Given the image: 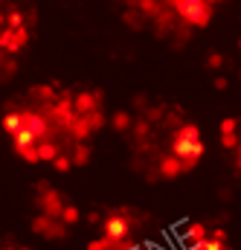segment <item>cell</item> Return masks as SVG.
Here are the masks:
<instances>
[{"label": "cell", "mask_w": 241, "mask_h": 250, "mask_svg": "<svg viewBox=\"0 0 241 250\" xmlns=\"http://www.w3.org/2000/svg\"><path fill=\"white\" fill-rule=\"evenodd\" d=\"M212 9H215V6H209V3H203V0H198V3H192L189 9H183L181 18H183V21H189L192 26L203 29V26H209V21H212Z\"/></svg>", "instance_id": "277c9868"}, {"label": "cell", "mask_w": 241, "mask_h": 250, "mask_svg": "<svg viewBox=\"0 0 241 250\" xmlns=\"http://www.w3.org/2000/svg\"><path fill=\"white\" fill-rule=\"evenodd\" d=\"M203 3H209V6H215V3H227V0H203Z\"/></svg>", "instance_id": "f546056e"}, {"label": "cell", "mask_w": 241, "mask_h": 250, "mask_svg": "<svg viewBox=\"0 0 241 250\" xmlns=\"http://www.w3.org/2000/svg\"><path fill=\"white\" fill-rule=\"evenodd\" d=\"M221 146L224 148H239V134H224L221 137Z\"/></svg>", "instance_id": "7402d4cb"}, {"label": "cell", "mask_w": 241, "mask_h": 250, "mask_svg": "<svg viewBox=\"0 0 241 250\" xmlns=\"http://www.w3.org/2000/svg\"><path fill=\"white\" fill-rule=\"evenodd\" d=\"M50 163H53V169H56V172H61V175H67V172L73 169V163H70V157H64V154H56V157H53Z\"/></svg>", "instance_id": "e0dca14e"}, {"label": "cell", "mask_w": 241, "mask_h": 250, "mask_svg": "<svg viewBox=\"0 0 241 250\" xmlns=\"http://www.w3.org/2000/svg\"><path fill=\"white\" fill-rule=\"evenodd\" d=\"M15 35H18V44H20V47H26V44H29V29H26V26L15 29Z\"/></svg>", "instance_id": "d4e9b609"}, {"label": "cell", "mask_w": 241, "mask_h": 250, "mask_svg": "<svg viewBox=\"0 0 241 250\" xmlns=\"http://www.w3.org/2000/svg\"><path fill=\"white\" fill-rule=\"evenodd\" d=\"M0 50H6V53H12V56L23 50V47L18 44V35H15V29H6V26L0 29Z\"/></svg>", "instance_id": "ba28073f"}, {"label": "cell", "mask_w": 241, "mask_h": 250, "mask_svg": "<svg viewBox=\"0 0 241 250\" xmlns=\"http://www.w3.org/2000/svg\"><path fill=\"white\" fill-rule=\"evenodd\" d=\"M206 64H209V67H212V70H218V67H221V64H224V56H221V53H212V56H209V59H206Z\"/></svg>", "instance_id": "484cf974"}, {"label": "cell", "mask_w": 241, "mask_h": 250, "mask_svg": "<svg viewBox=\"0 0 241 250\" xmlns=\"http://www.w3.org/2000/svg\"><path fill=\"white\" fill-rule=\"evenodd\" d=\"M111 123H114L117 131H128V128H131V114H128V111H117V114L111 117Z\"/></svg>", "instance_id": "9a60e30c"}, {"label": "cell", "mask_w": 241, "mask_h": 250, "mask_svg": "<svg viewBox=\"0 0 241 250\" xmlns=\"http://www.w3.org/2000/svg\"><path fill=\"white\" fill-rule=\"evenodd\" d=\"M3 131L12 137L15 131H20V114L18 111H9V114H3Z\"/></svg>", "instance_id": "5bb4252c"}, {"label": "cell", "mask_w": 241, "mask_h": 250, "mask_svg": "<svg viewBox=\"0 0 241 250\" xmlns=\"http://www.w3.org/2000/svg\"><path fill=\"white\" fill-rule=\"evenodd\" d=\"M0 29H3V12H0Z\"/></svg>", "instance_id": "4dcf8cb0"}, {"label": "cell", "mask_w": 241, "mask_h": 250, "mask_svg": "<svg viewBox=\"0 0 241 250\" xmlns=\"http://www.w3.org/2000/svg\"><path fill=\"white\" fill-rule=\"evenodd\" d=\"M224 134H239V120H236V117L221 120V137H224Z\"/></svg>", "instance_id": "ac0fdd59"}, {"label": "cell", "mask_w": 241, "mask_h": 250, "mask_svg": "<svg viewBox=\"0 0 241 250\" xmlns=\"http://www.w3.org/2000/svg\"><path fill=\"white\" fill-rule=\"evenodd\" d=\"M102 96H105L102 90H93V93H76V96H73V114L87 117L90 111H99Z\"/></svg>", "instance_id": "5b68a950"}, {"label": "cell", "mask_w": 241, "mask_h": 250, "mask_svg": "<svg viewBox=\"0 0 241 250\" xmlns=\"http://www.w3.org/2000/svg\"><path fill=\"white\" fill-rule=\"evenodd\" d=\"M32 230H35V233H41V236H44V239H50V242H56V239H67V227L61 224L59 218L38 215V218H32Z\"/></svg>", "instance_id": "3957f363"}, {"label": "cell", "mask_w": 241, "mask_h": 250, "mask_svg": "<svg viewBox=\"0 0 241 250\" xmlns=\"http://www.w3.org/2000/svg\"><path fill=\"white\" fill-rule=\"evenodd\" d=\"M3 23H6V29H20V26H23V12H20L18 6H12V9L3 15Z\"/></svg>", "instance_id": "30bf717a"}, {"label": "cell", "mask_w": 241, "mask_h": 250, "mask_svg": "<svg viewBox=\"0 0 241 250\" xmlns=\"http://www.w3.org/2000/svg\"><path fill=\"white\" fill-rule=\"evenodd\" d=\"M203 151H206V146H203V137L201 140H183V137H172V157H178L183 166V172H192L198 163H201V157H203Z\"/></svg>", "instance_id": "6da1fadb"}, {"label": "cell", "mask_w": 241, "mask_h": 250, "mask_svg": "<svg viewBox=\"0 0 241 250\" xmlns=\"http://www.w3.org/2000/svg\"><path fill=\"white\" fill-rule=\"evenodd\" d=\"M0 250H29V248H15V245H6V248H0Z\"/></svg>", "instance_id": "f1b7e54d"}, {"label": "cell", "mask_w": 241, "mask_h": 250, "mask_svg": "<svg viewBox=\"0 0 241 250\" xmlns=\"http://www.w3.org/2000/svg\"><path fill=\"white\" fill-rule=\"evenodd\" d=\"M87 160H90V146L87 143H79L76 151H73V157H70V163L73 166H87Z\"/></svg>", "instance_id": "7c38bea8"}, {"label": "cell", "mask_w": 241, "mask_h": 250, "mask_svg": "<svg viewBox=\"0 0 241 250\" xmlns=\"http://www.w3.org/2000/svg\"><path fill=\"white\" fill-rule=\"evenodd\" d=\"M32 96H38V99H44V102H50L56 93H53V87L50 84H41V87H32Z\"/></svg>", "instance_id": "d6986e66"}, {"label": "cell", "mask_w": 241, "mask_h": 250, "mask_svg": "<svg viewBox=\"0 0 241 250\" xmlns=\"http://www.w3.org/2000/svg\"><path fill=\"white\" fill-rule=\"evenodd\" d=\"M35 151H38V163H41V160H53V157L59 154L56 143H50V140H44V143H35Z\"/></svg>", "instance_id": "8fae6325"}, {"label": "cell", "mask_w": 241, "mask_h": 250, "mask_svg": "<svg viewBox=\"0 0 241 250\" xmlns=\"http://www.w3.org/2000/svg\"><path fill=\"white\" fill-rule=\"evenodd\" d=\"M206 236H209V233H206V227H203L201 221H189V224L183 227V242H186V248H192V245H201Z\"/></svg>", "instance_id": "52a82bcc"}, {"label": "cell", "mask_w": 241, "mask_h": 250, "mask_svg": "<svg viewBox=\"0 0 241 250\" xmlns=\"http://www.w3.org/2000/svg\"><path fill=\"white\" fill-rule=\"evenodd\" d=\"M166 3H169V6H172L178 15H181L183 9H189V6H192V3H198V0H166Z\"/></svg>", "instance_id": "44dd1931"}, {"label": "cell", "mask_w": 241, "mask_h": 250, "mask_svg": "<svg viewBox=\"0 0 241 250\" xmlns=\"http://www.w3.org/2000/svg\"><path fill=\"white\" fill-rule=\"evenodd\" d=\"M189 250H227V245H224V242H218V239H209V236H206L201 245H192Z\"/></svg>", "instance_id": "2e32d148"}, {"label": "cell", "mask_w": 241, "mask_h": 250, "mask_svg": "<svg viewBox=\"0 0 241 250\" xmlns=\"http://www.w3.org/2000/svg\"><path fill=\"white\" fill-rule=\"evenodd\" d=\"M212 84H215V90H227V87H230L227 76H215V82H212Z\"/></svg>", "instance_id": "4316f807"}, {"label": "cell", "mask_w": 241, "mask_h": 250, "mask_svg": "<svg viewBox=\"0 0 241 250\" xmlns=\"http://www.w3.org/2000/svg\"><path fill=\"white\" fill-rule=\"evenodd\" d=\"M38 207H41V215L59 218L64 209V198L59 195V189H50L47 181H38Z\"/></svg>", "instance_id": "7a4b0ae2"}, {"label": "cell", "mask_w": 241, "mask_h": 250, "mask_svg": "<svg viewBox=\"0 0 241 250\" xmlns=\"http://www.w3.org/2000/svg\"><path fill=\"white\" fill-rule=\"evenodd\" d=\"M81 218V212H79V207H73V204H64V209H61L59 221L64 224V227H70V224H76Z\"/></svg>", "instance_id": "4fadbf2b"}, {"label": "cell", "mask_w": 241, "mask_h": 250, "mask_svg": "<svg viewBox=\"0 0 241 250\" xmlns=\"http://www.w3.org/2000/svg\"><path fill=\"white\" fill-rule=\"evenodd\" d=\"M87 123H90V128H93V131H96V128H102V125H105L102 111H90V114H87Z\"/></svg>", "instance_id": "ffe728a7"}, {"label": "cell", "mask_w": 241, "mask_h": 250, "mask_svg": "<svg viewBox=\"0 0 241 250\" xmlns=\"http://www.w3.org/2000/svg\"><path fill=\"white\" fill-rule=\"evenodd\" d=\"M122 21H125L131 29H140V18H137L134 12H122Z\"/></svg>", "instance_id": "cb8c5ba5"}, {"label": "cell", "mask_w": 241, "mask_h": 250, "mask_svg": "<svg viewBox=\"0 0 241 250\" xmlns=\"http://www.w3.org/2000/svg\"><path fill=\"white\" fill-rule=\"evenodd\" d=\"M157 175L160 178H166V181H175V178H181L183 175V166L178 157H172V154H166L160 163H157Z\"/></svg>", "instance_id": "8992f818"}, {"label": "cell", "mask_w": 241, "mask_h": 250, "mask_svg": "<svg viewBox=\"0 0 241 250\" xmlns=\"http://www.w3.org/2000/svg\"><path fill=\"white\" fill-rule=\"evenodd\" d=\"M134 9H140V15H142V18H157L163 6H160V0H137V3H134Z\"/></svg>", "instance_id": "9c48e42d"}, {"label": "cell", "mask_w": 241, "mask_h": 250, "mask_svg": "<svg viewBox=\"0 0 241 250\" xmlns=\"http://www.w3.org/2000/svg\"><path fill=\"white\" fill-rule=\"evenodd\" d=\"M87 250H108V242H105V239H96V242L87 245Z\"/></svg>", "instance_id": "83f0119b"}, {"label": "cell", "mask_w": 241, "mask_h": 250, "mask_svg": "<svg viewBox=\"0 0 241 250\" xmlns=\"http://www.w3.org/2000/svg\"><path fill=\"white\" fill-rule=\"evenodd\" d=\"M26 163H38V151H35V146H29V148H23V151H18Z\"/></svg>", "instance_id": "603a6c76"}]
</instances>
